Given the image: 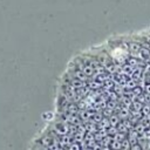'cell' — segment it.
Masks as SVG:
<instances>
[{"label": "cell", "instance_id": "cell-1", "mask_svg": "<svg viewBox=\"0 0 150 150\" xmlns=\"http://www.w3.org/2000/svg\"><path fill=\"white\" fill-rule=\"evenodd\" d=\"M128 46H129V50H130V53H131V54H134V55L138 54V53L141 52V49H142L141 45H139L138 42H135V41L130 42Z\"/></svg>", "mask_w": 150, "mask_h": 150}]
</instances>
